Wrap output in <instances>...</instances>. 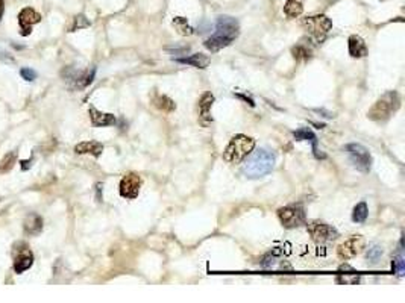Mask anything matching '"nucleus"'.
<instances>
[{
    "mask_svg": "<svg viewBox=\"0 0 405 303\" xmlns=\"http://www.w3.org/2000/svg\"><path fill=\"white\" fill-rule=\"evenodd\" d=\"M366 246V241L361 235H352L348 238L344 243H341L337 247V255L340 259H351L357 255H360L363 252Z\"/></svg>",
    "mask_w": 405,
    "mask_h": 303,
    "instance_id": "obj_11",
    "label": "nucleus"
},
{
    "mask_svg": "<svg viewBox=\"0 0 405 303\" xmlns=\"http://www.w3.org/2000/svg\"><path fill=\"white\" fill-rule=\"evenodd\" d=\"M41 22V15L34 8H25L18 14V25H20V35L28 36L32 34V26Z\"/></svg>",
    "mask_w": 405,
    "mask_h": 303,
    "instance_id": "obj_13",
    "label": "nucleus"
},
{
    "mask_svg": "<svg viewBox=\"0 0 405 303\" xmlns=\"http://www.w3.org/2000/svg\"><path fill=\"white\" fill-rule=\"evenodd\" d=\"M346 152H348V156H349L351 163L355 166V169L363 171V173L371 171L372 156L369 150L364 146L357 144V143H351V144L346 146Z\"/></svg>",
    "mask_w": 405,
    "mask_h": 303,
    "instance_id": "obj_6",
    "label": "nucleus"
},
{
    "mask_svg": "<svg viewBox=\"0 0 405 303\" xmlns=\"http://www.w3.org/2000/svg\"><path fill=\"white\" fill-rule=\"evenodd\" d=\"M90 26V22L87 20L85 15H76L71 22V25L68 26V32H74V31H79V29H84V28H88Z\"/></svg>",
    "mask_w": 405,
    "mask_h": 303,
    "instance_id": "obj_27",
    "label": "nucleus"
},
{
    "mask_svg": "<svg viewBox=\"0 0 405 303\" xmlns=\"http://www.w3.org/2000/svg\"><path fill=\"white\" fill-rule=\"evenodd\" d=\"M304 12V0H287L284 5V14L288 18H298Z\"/></svg>",
    "mask_w": 405,
    "mask_h": 303,
    "instance_id": "obj_21",
    "label": "nucleus"
},
{
    "mask_svg": "<svg viewBox=\"0 0 405 303\" xmlns=\"http://www.w3.org/2000/svg\"><path fill=\"white\" fill-rule=\"evenodd\" d=\"M20 74H22V77H23L25 80H28V82H32V80L36 79V71L32 70V68H22V70H20Z\"/></svg>",
    "mask_w": 405,
    "mask_h": 303,
    "instance_id": "obj_30",
    "label": "nucleus"
},
{
    "mask_svg": "<svg viewBox=\"0 0 405 303\" xmlns=\"http://www.w3.org/2000/svg\"><path fill=\"white\" fill-rule=\"evenodd\" d=\"M90 118H91V123L98 128H105V126H112L115 125V117L112 114H106V112H102L99 109H96L94 106H90Z\"/></svg>",
    "mask_w": 405,
    "mask_h": 303,
    "instance_id": "obj_16",
    "label": "nucleus"
},
{
    "mask_svg": "<svg viewBox=\"0 0 405 303\" xmlns=\"http://www.w3.org/2000/svg\"><path fill=\"white\" fill-rule=\"evenodd\" d=\"M12 253H14V271L17 274L25 273L26 270H29L34 264V255L29 249L28 244L25 243H17L12 247Z\"/></svg>",
    "mask_w": 405,
    "mask_h": 303,
    "instance_id": "obj_8",
    "label": "nucleus"
},
{
    "mask_svg": "<svg viewBox=\"0 0 405 303\" xmlns=\"http://www.w3.org/2000/svg\"><path fill=\"white\" fill-rule=\"evenodd\" d=\"M292 53H293L295 59H298V61H308V59L311 58V55H313L311 49H310L308 46H305V44L295 46V47L292 49Z\"/></svg>",
    "mask_w": 405,
    "mask_h": 303,
    "instance_id": "obj_24",
    "label": "nucleus"
},
{
    "mask_svg": "<svg viewBox=\"0 0 405 303\" xmlns=\"http://www.w3.org/2000/svg\"><path fill=\"white\" fill-rule=\"evenodd\" d=\"M173 26L176 28V31L181 35H191L195 32V29L188 25L187 18H184V17H175L173 18Z\"/></svg>",
    "mask_w": 405,
    "mask_h": 303,
    "instance_id": "obj_25",
    "label": "nucleus"
},
{
    "mask_svg": "<svg viewBox=\"0 0 405 303\" xmlns=\"http://www.w3.org/2000/svg\"><path fill=\"white\" fill-rule=\"evenodd\" d=\"M360 280V277L358 276H354V277H351V276H344V277H338V282H352V284H357Z\"/></svg>",
    "mask_w": 405,
    "mask_h": 303,
    "instance_id": "obj_31",
    "label": "nucleus"
},
{
    "mask_svg": "<svg viewBox=\"0 0 405 303\" xmlns=\"http://www.w3.org/2000/svg\"><path fill=\"white\" fill-rule=\"evenodd\" d=\"M369 215V209H368V203L360 202L355 205L354 211H352V220L355 223H364L366 218Z\"/></svg>",
    "mask_w": 405,
    "mask_h": 303,
    "instance_id": "obj_22",
    "label": "nucleus"
},
{
    "mask_svg": "<svg viewBox=\"0 0 405 303\" xmlns=\"http://www.w3.org/2000/svg\"><path fill=\"white\" fill-rule=\"evenodd\" d=\"M94 74H96V68L85 70V71H78L74 68H66L63 71V76L66 77V80L68 84H71L73 88H78V90L87 88L94 80Z\"/></svg>",
    "mask_w": 405,
    "mask_h": 303,
    "instance_id": "obj_10",
    "label": "nucleus"
},
{
    "mask_svg": "<svg viewBox=\"0 0 405 303\" xmlns=\"http://www.w3.org/2000/svg\"><path fill=\"white\" fill-rule=\"evenodd\" d=\"M153 105L160 109V111H164V112H171L176 109V105L175 102L171 100L167 96H157V99L153 100Z\"/></svg>",
    "mask_w": 405,
    "mask_h": 303,
    "instance_id": "obj_23",
    "label": "nucleus"
},
{
    "mask_svg": "<svg viewBox=\"0 0 405 303\" xmlns=\"http://www.w3.org/2000/svg\"><path fill=\"white\" fill-rule=\"evenodd\" d=\"M3 12H5V0H0V20L3 17Z\"/></svg>",
    "mask_w": 405,
    "mask_h": 303,
    "instance_id": "obj_34",
    "label": "nucleus"
},
{
    "mask_svg": "<svg viewBox=\"0 0 405 303\" xmlns=\"http://www.w3.org/2000/svg\"><path fill=\"white\" fill-rule=\"evenodd\" d=\"M302 28L308 34L311 35L314 39H317L319 43L325 39V36L328 35V32L333 29V22L323 15V14H319V15H311V17H305L302 20Z\"/></svg>",
    "mask_w": 405,
    "mask_h": 303,
    "instance_id": "obj_5",
    "label": "nucleus"
},
{
    "mask_svg": "<svg viewBox=\"0 0 405 303\" xmlns=\"http://www.w3.org/2000/svg\"><path fill=\"white\" fill-rule=\"evenodd\" d=\"M275 161L276 156L275 153L269 150V149H258L255 150L243 164L241 167V173L247 177V179H260L266 174H269L270 171L275 167Z\"/></svg>",
    "mask_w": 405,
    "mask_h": 303,
    "instance_id": "obj_2",
    "label": "nucleus"
},
{
    "mask_svg": "<svg viewBox=\"0 0 405 303\" xmlns=\"http://www.w3.org/2000/svg\"><path fill=\"white\" fill-rule=\"evenodd\" d=\"M31 163H32V158H31V159H28V161H23V163H22V170L31 169Z\"/></svg>",
    "mask_w": 405,
    "mask_h": 303,
    "instance_id": "obj_32",
    "label": "nucleus"
},
{
    "mask_svg": "<svg viewBox=\"0 0 405 303\" xmlns=\"http://www.w3.org/2000/svg\"><path fill=\"white\" fill-rule=\"evenodd\" d=\"M254 149H255L254 138L241 134L236 135L233 136V139L229 141V144L223 152V161H226L228 164H240L247 155L252 153Z\"/></svg>",
    "mask_w": 405,
    "mask_h": 303,
    "instance_id": "obj_3",
    "label": "nucleus"
},
{
    "mask_svg": "<svg viewBox=\"0 0 405 303\" xmlns=\"http://www.w3.org/2000/svg\"><path fill=\"white\" fill-rule=\"evenodd\" d=\"M15 159H17V152H9L8 155H5L3 159L0 161V171L8 173L9 170H12Z\"/></svg>",
    "mask_w": 405,
    "mask_h": 303,
    "instance_id": "obj_26",
    "label": "nucleus"
},
{
    "mask_svg": "<svg viewBox=\"0 0 405 303\" xmlns=\"http://www.w3.org/2000/svg\"><path fill=\"white\" fill-rule=\"evenodd\" d=\"M23 229L28 235H36L41 232L43 229V218L38 215V214H29L25 220V225H23Z\"/></svg>",
    "mask_w": 405,
    "mask_h": 303,
    "instance_id": "obj_19",
    "label": "nucleus"
},
{
    "mask_svg": "<svg viewBox=\"0 0 405 303\" xmlns=\"http://www.w3.org/2000/svg\"><path fill=\"white\" fill-rule=\"evenodd\" d=\"M238 34H240V25L236 18L229 15H220L217 18L216 32L208 39H205L203 44L209 52H219L223 47H228L233 41H236Z\"/></svg>",
    "mask_w": 405,
    "mask_h": 303,
    "instance_id": "obj_1",
    "label": "nucleus"
},
{
    "mask_svg": "<svg viewBox=\"0 0 405 303\" xmlns=\"http://www.w3.org/2000/svg\"><path fill=\"white\" fill-rule=\"evenodd\" d=\"M348 50L352 58H363L368 55V46L360 35H351L348 39Z\"/></svg>",
    "mask_w": 405,
    "mask_h": 303,
    "instance_id": "obj_15",
    "label": "nucleus"
},
{
    "mask_svg": "<svg viewBox=\"0 0 405 303\" xmlns=\"http://www.w3.org/2000/svg\"><path fill=\"white\" fill-rule=\"evenodd\" d=\"M175 61L181 63V64H188V66H193L196 68H206L209 64V58L203 53H195V55L187 56V58H176Z\"/></svg>",
    "mask_w": 405,
    "mask_h": 303,
    "instance_id": "obj_20",
    "label": "nucleus"
},
{
    "mask_svg": "<svg viewBox=\"0 0 405 303\" xmlns=\"http://www.w3.org/2000/svg\"><path fill=\"white\" fill-rule=\"evenodd\" d=\"M237 96H238L240 99H243V100L249 102V105H250V106H255V103H254V100H252V99H249L247 96H243V94H237Z\"/></svg>",
    "mask_w": 405,
    "mask_h": 303,
    "instance_id": "obj_33",
    "label": "nucleus"
},
{
    "mask_svg": "<svg viewBox=\"0 0 405 303\" xmlns=\"http://www.w3.org/2000/svg\"><path fill=\"white\" fill-rule=\"evenodd\" d=\"M74 152L79 153V155H93L96 158H99L103 152V144L98 143V141H84V143H79L76 147H74Z\"/></svg>",
    "mask_w": 405,
    "mask_h": 303,
    "instance_id": "obj_18",
    "label": "nucleus"
},
{
    "mask_svg": "<svg viewBox=\"0 0 405 303\" xmlns=\"http://www.w3.org/2000/svg\"><path fill=\"white\" fill-rule=\"evenodd\" d=\"M399 106H401L399 94L396 91H389L373 103V106L368 112V117L373 122H385L399 109Z\"/></svg>",
    "mask_w": 405,
    "mask_h": 303,
    "instance_id": "obj_4",
    "label": "nucleus"
},
{
    "mask_svg": "<svg viewBox=\"0 0 405 303\" xmlns=\"http://www.w3.org/2000/svg\"><path fill=\"white\" fill-rule=\"evenodd\" d=\"M141 177L137 173H128L120 180V196L125 199H135L140 194Z\"/></svg>",
    "mask_w": 405,
    "mask_h": 303,
    "instance_id": "obj_12",
    "label": "nucleus"
},
{
    "mask_svg": "<svg viewBox=\"0 0 405 303\" xmlns=\"http://www.w3.org/2000/svg\"><path fill=\"white\" fill-rule=\"evenodd\" d=\"M278 217L282 226L287 229L299 228L301 225L305 223V211L301 205H290V206L281 208L278 211Z\"/></svg>",
    "mask_w": 405,
    "mask_h": 303,
    "instance_id": "obj_7",
    "label": "nucleus"
},
{
    "mask_svg": "<svg viewBox=\"0 0 405 303\" xmlns=\"http://www.w3.org/2000/svg\"><path fill=\"white\" fill-rule=\"evenodd\" d=\"M293 136L298 139V141H310L313 144V152H314V156L316 158H325L323 153H319V149H317V136L316 134L310 129V128H301L298 131L293 132Z\"/></svg>",
    "mask_w": 405,
    "mask_h": 303,
    "instance_id": "obj_17",
    "label": "nucleus"
},
{
    "mask_svg": "<svg viewBox=\"0 0 405 303\" xmlns=\"http://www.w3.org/2000/svg\"><path fill=\"white\" fill-rule=\"evenodd\" d=\"M381 255H382V249H381L379 246H372L371 249L368 250V255H366V256H368L369 261H376Z\"/></svg>",
    "mask_w": 405,
    "mask_h": 303,
    "instance_id": "obj_29",
    "label": "nucleus"
},
{
    "mask_svg": "<svg viewBox=\"0 0 405 303\" xmlns=\"http://www.w3.org/2000/svg\"><path fill=\"white\" fill-rule=\"evenodd\" d=\"M306 229L310 232V235L313 238L314 243L317 244H323L328 241H333L338 236V232L330 225L322 223V221H311L306 225Z\"/></svg>",
    "mask_w": 405,
    "mask_h": 303,
    "instance_id": "obj_9",
    "label": "nucleus"
},
{
    "mask_svg": "<svg viewBox=\"0 0 405 303\" xmlns=\"http://www.w3.org/2000/svg\"><path fill=\"white\" fill-rule=\"evenodd\" d=\"M214 103V96L206 91L203 93L202 97L198 102V114H199V123L202 126H209L213 123V117H211V106Z\"/></svg>",
    "mask_w": 405,
    "mask_h": 303,
    "instance_id": "obj_14",
    "label": "nucleus"
},
{
    "mask_svg": "<svg viewBox=\"0 0 405 303\" xmlns=\"http://www.w3.org/2000/svg\"><path fill=\"white\" fill-rule=\"evenodd\" d=\"M392 267H393V271H395V273H398L399 276H401V274H404V270H405L404 256H402V255H398V256L393 259V264H392Z\"/></svg>",
    "mask_w": 405,
    "mask_h": 303,
    "instance_id": "obj_28",
    "label": "nucleus"
}]
</instances>
